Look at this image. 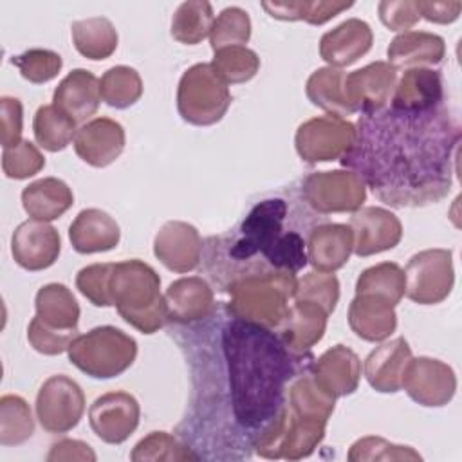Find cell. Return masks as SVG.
I'll return each mask as SVG.
<instances>
[{
  "label": "cell",
  "mask_w": 462,
  "mask_h": 462,
  "mask_svg": "<svg viewBox=\"0 0 462 462\" xmlns=\"http://www.w3.org/2000/svg\"><path fill=\"white\" fill-rule=\"evenodd\" d=\"M327 312L312 301L292 300L287 316L274 328L285 345L294 352H310L323 337L327 328Z\"/></svg>",
  "instance_id": "484cf974"
},
{
  "label": "cell",
  "mask_w": 462,
  "mask_h": 462,
  "mask_svg": "<svg viewBox=\"0 0 462 462\" xmlns=\"http://www.w3.org/2000/svg\"><path fill=\"white\" fill-rule=\"evenodd\" d=\"M36 143L47 152H61L76 137V123L54 105H43L36 110L32 121Z\"/></svg>",
  "instance_id": "836d02e7"
},
{
  "label": "cell",
  "mask_w": 462,
  "mask_h": 462,
  "mask_svg": "<svg viewBox=\"0 0 462 462\" xmlns=\"http://www.w3.org/2000/svg\"><path fill=\"white\" fill-rule=\"evenodd\" d=\"M404 294L419 305L444 301L455 283L453 254L449 249H426L413 254L404 269Z\"/></svg>",
  "instance_id": "9c48e42d"
},
{
  "label": "cell",
  "mask_w": 462,
  "mask_h": 462,
  "mask_svg": "<svg viewBox=\"0 0 462 462\" xmlns=\"http://www.w3.org/2000/svg\"><path fill=\"white\" fill-rule=\"evenodd\" d=\"M189 370L188 410L175 428L202 460H242L287 411V390L312 352L291 350L274 328L233 314L226 301L193 323H168Z\"/></svg>",
  "instance_id": "6da1fadb"
},
{
  "label": "cell",
  "mask_w": 462,
  "mask_h": 462,
  "mask_svg": "<svg viewBox=\"0 0 462 462\" xmlns=\"http://www.w3.org/2000/svg\"><path fill=\"white\" fill-rule=\"evenodd\" d=\"M303 200L319 215L357 211L366 199V186L350 170L312 171L301 184Z\"/></svg>",
  "instance_id": "ba28073f"
},
{
  "label": "cell",
  "mask_w": 462,
  "mask_h": 462,
  "mask_svg": "<svg viewBox=\"0 0 462 462\" xmlns=\"http://www.w3.org/2000/svg\"><path fill=\"white\" fill-rule=\"evenodd\" d=\"M348 325L365 341H384L397 327L395 305L374 294H356L348 307Z\"/></svg>",
  "instance_id": "83f0119b"
},
{
  "label": "cell",
  "mask_w": 462,
  "mask_h": 462,
  "mask_svg": "<svg viewBox=\"0 0 462 462\" xmlns=\"http://www.w3.org/2000/svg\"><path fill=\"white\" fill-rule=\"evenodd\" d=\"M354 251V235L346 224L321 222L307 238V260L319 273L341 269Z\"/></svg>",
  "instance_id": "44dd1931"
},
{
  "label": "cell",
  "mask_w": 462,
  "mask_h": 462,
  "mask_svg": "<svg viewBox=\"0 0 462 462\" xmlns=\"http://www.w3.org/2000/svg\"><path fill=\"white\" fill-rule=\"evenodd\" d=\"M251 36V20L240 7H226L213 22L209 42L211 49L220 51L226 47H245Z\"/></svg>",
  "instance_id": "b9f144b4"
},
{
  "label": "cell",
  "mask_w": 462,
  "mask_h": 462,
  "mask_svg": "<svg viewBox=\"0 0 462 462\" xmlns=\"http://www.w3.org/2000/svg\"><path fill=\"white\" fill-rule=\"evenodd\" d=\"M345 76L346 72L334 67H323L314 70L307 79L305 87L310 103L319 106L327 114L341 119L352 116L354 110L350 108L345 96Z\"/></svg>",
  "instance_id": "1f68e13d"
},
{
  "label": "cell",
  "mask_w": 462,
  "mask_h": 462,
  "mask_svg": "<svg viewBox=\"0 0 462 462\" xmlns=\"http://www.w3.org/2000/svg\"><path fill=\"white\" fill-rule=\"evenodd\" d=\"M11 63L20 70L29 83L40 85L54 79L63 65L61 56L49 49H29L11 58Z\"/></svg>",
  "instance_id": "f6af8a7d"
},
{
  "label": "cell",
  "mask_w": 462,
  "mask_h": 462,
  "mask_svg": "<svg viewBox=\"0 0 462 462\" xmlns=\"http://www.w3.org/2000/svg\"><path fill=\"white\" fill-rule=\"evenodd\" d=\"M101 99L112 108H128L143 96V79L139 72L126 65L108 69L99 79Z\"/></svg>",
  "instance_id": "8d00e7d4"
},
{
  "label": "cell",
  "mask_w": 462,
  "mask_h": 462,
  "mask_svg": "<svg viewBox=\"0 0 462 462\" xmlns=\"http://www.w3.org/2000/svg\"><path fill=\"white\" fill-rule=\"evenodd\" d=\"M34 433V420L29 404L20 395H4L0 399V444L18 446Z\"/></svg>",
  "instance_id": "74e56055"
},
{
  "label": "cell",
  "mask_w": 462,
  "mask_h": 462,
  "mask_svg": "<svg viewBox=\"0 0 462 462\" xmlns=\"http://www.w3.org/2000/svg\"><path fill=\"white\" fill-rule=\"evenodd\" d=\"M354 2H262V7L278 20H305L312 25H321L341 11H346Z\"/></svg>",
  "instance_id": "ab89813d"
},
{
  "label": "cell",
  "mask_w": 462,
  "mask_h": 462,
  "mask_svg": "<svg viewBox=\"0 0 462 462\" xmlns=\"http://www.w3.org/2000/svg\"><path fill=\"white\" fill-rule=\"evenodd\" d=\"M69 361L94 379H112L126 372L137 356L132 336L112 325L78 334L69 346Z\"/></svg>",
  "instance_id": "8992f818"
},
{
  "label": "cell",
  "mask_w": 462,
  "mask_h": 462,
  "mask_svg": "<svg viewBox=\"0 0 462 462\" xmlns=\"http://www.w3.org/2000/svg\"><path fill=\"white\" fill-rule=\"evenodd\" d=\"M356 125L336 116H319L301 123L296 130V152L309 162L341 159L354 143Z\"/></svg>",
  "instance_id": "8fae6325"
},
{
  "label": "cell",
  "mask_w": 462,
  "mask_h": 462,
  "mask_svg": "<svg viewBox=\"0 0 462 462\" xmlns=\"http://www.w3.org/2000/svg\"><path fill=\"white\" fill-rule=\"evenodd\" d=\"M139 402L128 392H108L88 408V424L106 444L125 442L139 426Z\"/></svg>",
  "instance_id": "4fadbf2b"
},
{
  "label": "cell",
  "mask_w": 462,
  "mask_h": 462,
  "mask_svg": "<svg viewBox=\"0 0 462 462\" xmlns=\"http://www.w3.org/2000/svg\"><path fill=\"white\" fill-rule=\"evenodd\" d=\"M379 18L390 31H402L406 32L413 27L420 14L417 11L415 2H381L379 4Z\"/></svg>",
  "instance_id": "f907efd6"
},
{
  "label": "cell",
  "mask_w": 462,
  "mask_h": 462,
  "mask_svg": "<svg viewBox=\"0 0 462 462\" xmlns=\"http://www.w3.org/2000/svg\"><path fill=\"white\" fill-rule=\"evenodd\" d=\"M99 79L85 69L70 70L60 81L52 94V105L63 114H67L76 125L94 116L99 108Z\"/></svg>",
  "instance_id": "603a6c76"
},
{
  "label": "cell",
  "mask_w": 462,
  "mask_h": 462,
  "mask_svg": "<svg viewBox=\"0 0 462 462\" xmlns=\"http://www.w3.org/2000/svg\"><path fill=\"white\" fill-rule=\"evenodd\" d=\"M213 22V7L209 2H184L171 18V36L184 45H197L209 36Z\"/></svg>",
  "instance_id": "e575fe53"
},
{
  "label": "cell",
  "mask_w": 462,
  "mask_h": 462,
  "mask_svg": "<svg viewBox=\"0 0 462 462\" xmlns=\"http://www.w3.org/2000/svg\"><path fill=\"white\" fill-rule=\"evenodd\" d=\"M85 411L81 386L63 375H51L36 395V419L49 433H67L78 426Z\"/></svg>",
  "instance_id": "30bf717a"
},
{
  "label": "cell",
  "mask_w": 462,
  "mask_h": 462,
  "mask_svg": "<svg viewBox=\"0 0 462 462\" xmlns=\"http://www.w3.org/2000/svg\"><path fill=\"white\" fill-rule=\"evenodd\" d=\"M411 350L404 337H395L375 346L365 359V377L368 384L381 393H395L401 390L402 375Z\"/></svg>",
  "instance_id": "cb8c5ba5"
},
{
  "label": "cell",
  "mask_w": 462,
  "mask_h": 462,
  "mask_svg": "<svg viewBox=\"0 0 462 462\" xmlns=\"http://www.w3.org/2000/svg\"><path fill=\"white\" fill-rule=\"evenodd\" d=\"M318 303L327 314L334 312L339 300V282L332 273H309L296 280L294 298Z\"/></svg>",
  "instance_id": "ee69618b"
},
{
  "label": "cell",
  "mask_w": 462,
  "mask_h": 462,
  "mask_svg": "<svg viewBox=\"0 0 462 462\" xmlns=\"http://www.w3.org/2000/svg\"><path fill=\"white\" fill-rule=\"evenodd\" d=\"M36 316L58 330H78L79 305L63 283H47L36 292Z\"/></svg>",
  "instance_id": "4dcf8cb0"
},
{
  "label": "cell",
  "mask_w": 462,
  "mask_h": 462,
  "mask_svg": "<svg viewBox=\"0 0 462 462\" xmlns=\"http://www.w3.org/2000/svg\"><path fill=\"white\" fill-rule=\"evenodd\" d=\"M204 240L195 226L180 220L166 222L155 235L153 254L175 273H189L202 260Z\"/></svg>",
  "instance_id": "e0dca14e"
},
{
  "label": "cell",
  "mask_w": 462,
  "mask_h": 462,
  "mask_svg": "<svg viewBox=\"0 0 462 462\" xmlns=\"http://www.w3.org/2000/svg\"><path fill=\"white\" fill-rule=\"evenodd\" d=\"M422 18L433 23H451L462 11L460 2H415Z\"/></svg>",
  "instance_id": "f5cc1de1"
},
{
  "label": "cell",
  "mask_w": 462,
  "mask_h": 462,
  "mask_svg": "<svg viewBox=\"0 0 462 462\" xmlns=\"http://www.w3.org/2000/svg\"><path fill=\"white\" fill-rule=\"evenodd\" d=\"M23 108L20 99L4 96L0 99V141L2 148H11L22 141Z\"/></svg>",
  "instance_id": "681fc988"
},
{
  "label": "cell",
  "mask_w": 462,
  "mask_h": 462,
  "mask_svg": "<svg viewBox=\"0 0 462 462\" xmlns=\"http://www.w3.org/2000/svg\"><path fill=\"white\" fill-rule=\"evenodd\" d=\"M374 34L366 22L348 18L319 40V56L330 67H348L372 49Z\"/></svg>",
  "instance_id": "ffe728a7"
},
{
  "label": "cell",
  "mask_w": 462,
  "mask_h": 462,
  "mask_svg": "<svg viewBox=\"0 0 462 462\" xmlns=\"http://www.w3.org/2000/svg\"><path fill=\"white\" fill-rule=\"evenodd\" d=\"M388 63L397 69L439 65L446 56V43L439 34L406 31L397 34L388 47Z\"/></svg>",
  "instance_id": "f1b7e54d"
},
{
  "label": "cell",
  "mask_w": 462,
  "mask_h": 462,
  "mask_svg": "<svg viewBox=\"0 0 462 462\" xmlns=\"http://www.w3.org/2000/svg\"><path fill=\"white\" fill-rule=\"evenodd\" d=\"M211 67L227 83H245L253 79L260 69V58L247 47H226L215 51Z\"/></svg>",
  "instance_id": "60d3db41"
},
{
  "label": "cell",
  "mask_w": 462,
  "mask_h": 462,
  "mask_svg": "<svg viewBox=\"0 0 462 462\" xmlns=\"http://www.w3.org/2000/svg\"><path fill=\"white\" fill-rule=\"evenodd\" d=\"M460 135L458 117L446 103L430 110L386 105L359 116L339 162L392 208L428 206L451 191Z\"/></svg>",
  "instance_id": "7a4b0ae2"
},
{
  "label": "cell",
  "mask_w": 462,
  "mask_h": 462,
  "mask_svg": "<svg viewBox=\"0 0 462 462\" xmlns=\"http://www.w3.org/2000/svg\"><path fill=\"white\" fill-rule=\"evenodd\" d=\"M321 222L327 217L303 200L300 188L265 195L235 227L204 240V271L220 291L251 276L296 274L309 263L307 238Z\"/></svg>",
  "instance_id": "3957f363"
},
{
  "label": "cell",
  "mask_w": 462,
  "mask_h": 462,
  "mask_svg": "<svg viewBox=\"0 0 462 462\" xmlns=\"http://www.w3.org/2000/svg\"><path fill=\"white\" fill-rule=\"evenodd\" d=\"M314 381L332 397H345L357 390L361 379V361L354 350L336 345L312 361Z\"/></svg>",
  "instance_id": "d6986e66"
},
{
  "label": "cell",
  "mask_w": 462,
  "mask_h": 462,
  "mask_svg": "<svg viewBox=\"0 0 462 462\" xmlns=\"http://www.w3.org/2000/svg\"><path fill=\"white\" fill-rule=\"evenodd\" d=\"M49 462H58V460H88L94 462L96 460V453L92 451V448L81 440H74V439H63L56 444H52L49 455H47Z\"/></svg>",
  "instance_id": "816d5d0a"
},
{
  "label": "cell",
  "mask_w": 462,
  "mask_h": 462,
  "mask_svg": "<svg viewBox=\"0 0 462 462\" xmlns=\"http://www.w3.org/2000/svg\"><path fill=\"white\" fill-rule=\"evenodd\" d=\"M350 462H377V460H404V462H415L422 460L419 451H415L410 446L392 444L383 437H363L356 440L350 446V451L346 455Z\"/></svg>",
  "instance_id": "7bdbcfd3"
},
{
  "label": "cell",
  "mask_w": 462,
  "mask_h": 462,
  "mask_svg": "<svg viewBox=\"0 0 462 462\" xmlns=\"http://www.w3.org/2000/svg\"><path fill=\"white\" fill-rule=\"evenodd\" d=\"M294 289L296 274L251 276L233 283L226 291L229 294V301L226 303L233 314L276 328L289 312Z\"/></svg>",
  "instance_id": "5b68a950"
},
{
  "label": "cell",
  "mask_w": 462,
  "mask_h": 462,
  "mask_svg": "<svg viewBox=\"0 0 462 462\" xmlns=\"http://www.w3.org/2000/svg\"><path fill=\"white\" fill-rule=\"evenodd\" d=\"M76 336H78V330L52 328L45 325L38 316H34L27 327V341L36 352L43 356H56L69 350Z\"/></svg>",
  "instance_id": "c3c4849f"
},
{
  "label": "cell",
  "mask_w": 462,
  "mask_h": 462,
  "mask_svg": "<svg viewBox=\"0 0 462 462\" xmlns=\"http://www.w3.org/2000/svg\"><path fill=\"white\" fill-rule=\"evenodd\" d=\"M125 150V128L110 117H96L78 128L74 137L76 155L94 166L112 164Z\"/></svg>",
  "instance_id": "ac0fdd59"
},
{
  "label": "cell",
  "mask_w": 462,
  "mask_h": 462,
  "mask_svg": "<svg viewBox=\"0 0 462 462\" xmlns=\"http://www.w3.org/2000/svg\"><path fill=\"white\" fill-rule=\"evenodd\" d=\"M404 271L395 262H381L365 269L356 282V294H374L397 305L404 296Z\"/></svg>",
  "instance_id": "d590c367"
},
{
  "label": "cell",
  "mask_w": 462,
  "mask_h": 462,
  "mask_svg": "<svg viewBox=\"0 0 462 462\" xmlns=\"http://www.w3.org/2000/svg\"><path fill=\"white\" fill-rule=\"evenodd\" d=\"M446 103L444 83L439 70L408 69L395 83L388 106L399 110H430Z\"/></svg>",
  "instance_id": "7402d4cb"
},
{
  "label": "cell",
  "mask_w": 462,
  "mask_h": 462,
  "mask_svg": "<svg viewBox=\"0 0 462 462\" xmlns=\"http://www.w3.org/2000/svg\"><path fill=\"white\" fill-rule=\"evenodd\" d=\"M61 251L60 233L47 222L29 218L22 222L11 236V254L25 271H43L51 267Z\"/></svg>",
  "instance_id": "9a60e30c"
},
{
  "label": "cell",
  "mask_w": 462,
  "mask_h": 462,
  "mask_svg": "<svg viewBox=\"0 0 462 462\" xmlns=\"http://www.w3.org/2000/svg\"><path fill=\"white\" fill-rule=\"evenodd\" d=\"M74 204L72 189L56 177H43L22 191V206L25 213L42 222H51L60 218Z\"/></svg>",
  "instance_id": "f546056e"
},
{
  "label": "cell",
  "mask_w": 462,
  "mask_h": 462,
  "mask_svg": "<svg viewBox=\"0 0 462 462\" xmlns=\"http://www.w3.org/2000/svg\"><path fill=\"white\" fill-rule=\"evenodd\" d=\"M401 388L422 406H444L457 392L453 368L433 357H411L404 368Z\"/></svg>",
  "instance_id": "7c38bea8"
},
{
  "label": "cell",
  "mask_w": 462,
  "mask_h": 462,
  "mask_svg": "<svg viewBox=\"0 0 462 462\" xmlns=\"http://www.w3.org/2000/svg\"><path fill=\"white\" fill-rule=\"evenodd\" d=\"M119 238V224L106 211L97 208L79 211L69 227V240L79 254L110 251L117 247Z\"/></svg>",
  "instance_id": "4316f807"
},
{
  "label": "cell",
  "mask_w": 462,
  "mask_h": 462,
  "mask_svg": "<svg viewBox=\"0 0 462 462\" xmlns=\"http://www.w3.org/2000/svg\"><path fill=\"white\" fill-rule=\"evenodd\" d=\"M348 226L354 235V253L357 256L393 249L402 238L401 220L384 208H359L350 217Z\"/></svg>",
  "instance_id": "2e32d148"
},
{
  "label": "cell",
  "mask_w": 462,
  "mask_h": 462,
  "mask_svg": "<svg viewBox=\"0 0 462 462\" xmlns=\"http://www.w3.org/2000/svg\"><path fill=\"white\" fill-rule=\"evenodd\" d=\"M130 458L134 462H159V460H173V462H180V460H200L197 457V453L186 444L182 442L177 435H170L166 431H152L148 433L144 439H141L132 453Z\"/></svg>",
  "instance_id": "f35d334b"
},
{
  "label": "cell",
  "mask_w": 462,
  "mask_h": 462,
  "mask_svg": "<svg viewBox=\"0 0 462 462\" xmlns=\"http://www.w3.org/2000/svg\"><path fill=\"white\" fill-rule=\"evenodd\" d=\"M164 301L168 309V323L199 321L206 318L217 303L209 283L200 276L171 282L164 292Z\"/></svg>",
  "instance_id": "d4e9b609"
},
{
  "label": "cell",
  "mask_w": 462,
  "mask_h": 462,
  "mask_svg": "<svg viewBox=\"0 0 462 462\" xmlns=\"http://www.w3.org/2000/svg\"><path fill=\"white\" fill-rule=\"evenodd\" d=\"M231 105L227 83L215 72L211 63L189 67L177 88V110L180 117L195 126L218 123Z\"/></svg>",
  "instance_id": "52a82bcc"
},
{
  "label": "cell",
  "mask_w": 462,
  "mask_h": 462,
  "mask_svg": "<svg viewBox=\"0 0 462 462\" xmlns=\"http://www.w3.org/2000/svg\"><path fill=\"white\" fill-rule=\"evenodd\" d=\"M395 83L397 70L388 61H374L345 76V96L354 114H370L390 103Z\"/></svg>",
  "instance_id": "5bb4252c"
},
{
  "label": "cell",
  "mask_w": 462,
  "mask_h": 462,
  "mask_svg": "<svg viewBox=\"0 0 462 462\" xmlns=\"http://www.w3.org/2000/svg\"><path fill=\"white\" fill-rule=\"evenodd\" d=\"M45 166V157L31 143L22 139L11 148H4L2 170L4 175L14 180H23L36 175Z\"/></svg>",
  "instance_id": "bcb514c9"
},
{
  "label": "cell",
  "mask_w": 462,
  "mask_h": 462,
  "mask_svg": "<svg viewBox=\"0 0 462 462\" xmlns=\"http://www.w3.org/2000/svg\"><path fill=\"white\" fill-rule=\"evenodd\" d=\"M70 34L76 51L88 60H105L117 49V31L105 16L74 22Z\"/></svg>",
  "instance_id": "d6a6232c"
},
{
  "label": "cell",
  "mask_w": 462,
  "mask_h": 462,
  "mask_svg": "<svg viewBox=\"0 0 462 462\" xmlns=\"http://www.w3.org/2000/svg\"><path fill=\"white\" fill-rule=\"evenodd\" d=\"M110 300L119 316L134 328L153 334L168 323V309L161 294V278L153 267L132 258L114 263Z\"/></svg>",
  "instance_id": "277c9868"
},
{
  "label": "cell",
  "mask_w": 462,
  "mask_h": 462,
  "mask_svg": "<svg viewBox=\"0 0 462 462\" xmlns=\"http://www.w3.org/2000/svg\"><path fill=\"white\" fill-rule=\"evenodd\" d=\"M114 263H92L83 267L76 276L78 291L96 307H110V274Z\"/></svg>",
  "instance_id": "7dc6e473"
}]
</instances>
